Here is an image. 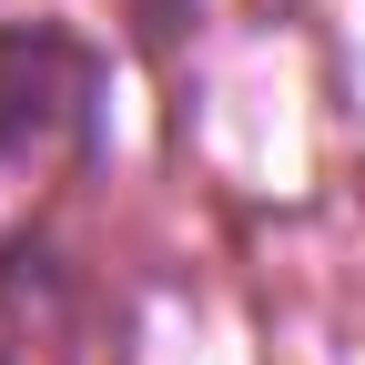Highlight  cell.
Returning a JSON list of instances; mask_svg holds the SVG:
<instances>
[{"label": "cell", "mask_w": 365, "mask_h": 365, "mask_svg": "<svg viewBox=\"0 0 365 365\" xmlns=\"http://www.w3.org/2000/svg\"><path fill=\"white\" fill-rule=\"evenodd\" d=\"M102 122V51L51 21H0V163L91 143Z\"/></svg>", "instance_id": "1"}]
</instances>
